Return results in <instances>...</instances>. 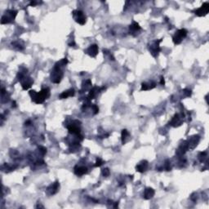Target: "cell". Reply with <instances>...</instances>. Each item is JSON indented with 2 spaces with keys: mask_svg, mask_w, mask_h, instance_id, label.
Returning a JSON list of instances; mask_svg holds the SVG:
<instances>
[{
  "mask_svg": "<svg viewBox=\"0 0 209 209\" xmlns=\"http://www.w3.org/2000/svg\"><path fill=\"white\" fill-rule=\"evenodd\" d=\"M29 94L31 96L32 101H34L36 104H42L45 101V100L49 98L50 89L48 88H43L39 92H37L34 90H31V91H30Z\"/></svg>",
  "mask_w": 209,
  "mask_h": 209,
  "instance_id": "obj_1",
  "label": "cell"
},
{
  "mask_svg": "<svg viewBox=\"0 0 209 209\" xmlns=\"http://www.w3.org/2000/svg\"><path fill=\"white\" fill-rule=\"evenodd\" d=\"M63 75L64 74L62 69L55 66L52 70V73H51V81L54 83H59L62 79Z\"/></svg>",
  "mask_w": 209,
  "mask_h": 209,
  "instance_id": "obj_2",
  "label": "cell"
},
{
  "mask_svg": "<svg viewBox=\"0 0 209 209\" xmlns=\"http://www.w3.org/2000/svg\"><path fill=\"white\" fill-rule=\"evenodd\" d=\"M20 74V79L19 80L21 81V87L24 90H27L29 88H31V86L33 85L34 80L31 79V77H28L25 74V72L22 73V72H19Z\"/></svg>",
  "mask_w": 209,
  "mask_h": 209,
  "instance_id": "obj_3",
  "label": "cell"
},
{
  "mask_svg": "<svg viewBox=\"0 0 209 209\" xmlns=\"http://www.w3.org/2000/svg\"><path fill=\"white\" fill-rule=\"evenodd\" d=\"M17 15V11L15 10H8L5 14L2 17L1 19V24H9L13 21Z\"/></svg>",
  "mask_w": 209,
  "mask_h": 209,
  "instance_id": "obj_4",
  "label": "cell"
},
{
  "mask_svg": "<svg viewBox=\"0 0 209 209\" xmlns=\"http://www.w3.org/2000/svg\"><path fill=\"white\" fill-rule=\"evenodd\" d=\"M187 31L185 29H181L176 32L172 37V40L175 44H180L182 42V40L187 36Z\"/></svg>",
  "mask_w": 209,
  "mask_h": 209,
  "instance_id": "obj_5",
  "label": "cell"
},
{
  "mask_svg": "<svg viewBox=\"0 0 209 209\" xmlns=\"http://www.w3.org/2000/svg\"><path fill=\"white\" fill-rule=\"evenodd\" d=\"M72 14H73V17H74L75 21L77 23H79L81 25H83L85 24L87 17L83 11H80V10H74V11H73Z\"/></svg>",
  "mask_w": 209,
  "mask_h": 209,
  "instance_id": "obj_6",
  "label": "cell"
},
{
  "mask_svg": "<svg viewBox=\"0 0 209 209\" xmlns=\"http://www.w3.org/2000/svg\"><path fill=\"white\" fill-rule=\"evenodd\" d=\"M162 42V39H159V40H155L154 42H153V43L150 46V52L152 54L153 56L156 57L158 54L159 53V52H161V47L159 46V43Z\"/></svg>",
  "mask_w": 209,
  "mask_h": 209,
  "instance_id": "obj_7",
  "label": "cell"
},
{
  "mask_svg": "<svg viewBox=\"0 0 209 209\" xmlns=\"http://www.w3.org/2000/svg\"><path fill=\"white\" fill-rule=\"evenodd\" d=\"M208 11L209 3L207 2H206V3H204L203 5L201 6L199 8L196 9L195 11V13L198 17H204V16H206L207 14L208 13Z\"/></svg>",
  "mask_w": 209,
  "mask_h": 209,
  "instance_id": "obj_8",
  "label": "cell"
},
{
  "mask_svg": "<svg viewBox=\"0 0 209 209\" xmlns=\"http://www.w3.org/2000/svg\"><path fill=\"white\" fill-rule=\"evenodd\" d=\"M60 187V184L59 182H56L54 183H52V185H50L49 186L47 189V193L49 195H54L55 194H56Z\"/></svg>",
  "mask_w": 209,
  "mask_h": 209,
  "instance_id": "obj_9",
  "label": "cell"
},
{
  "mask_svg": "<svg viewBox=\"0 0 209 209\" xmlns=\"http://www.w3.org/2000/svg\"><path fill=\"white\" fill-rule=\"evenodd\" d=\"M86 52L92 57H96L98 54V46L96 44H92L86 50Z\"/></svg>",
  "mask_w": 209,
  "mask_h": 209,
  "instance_id": "obj_10",
  "label": "cell"
},
{
  "mask_svg": "<svg viewBox=\"0 0 209 209\" xmlns=\"http://www.w3.org/2000/svg\"><path fill=\"white\" fill-rule=\"evenodd\" d=\"M104 88L93 87V88H92L91 90H90V92H89V94H88V99L89 100L95 99V97H96V96L98 95V93H99L100 92H101Z\"/></svg>",
  "mask_w": 209,
  "mask_h": 209,
  "instance_id": "obj_11",
  "label": "cell"
},
{
  "mask_svg": "<svg viewBox=\"0 0 209 209\" xmlns=\"http://www.w3.org/2000/svg\"><path fill=\"white\" fill-rule=\"evenodd\" d=\"M68 130L70 134L73 135H79L80 134V127L78 124H74V122L73 124H69L68 126Z\"/></svg>",
  "mask_w": 209,
  "mask_h": 209,
  "instance_id": "obj_12",
  "label": "cell"
},
{
  "mask_svg": "<svg viewBox=\"0 0 209 209\" xmlns=\"http://www.w3.org/2000/svg\"><path fill=\"white\" fill-rule=\"evenodd\" d=\"M198 141H199V137L198 136H194L192 137H190L188 140V146L189 149H195L198 145Z\"/></svg>",
  "mask_w": 209,
  "mask_h": 209,
  "instance_id": "obj_13",
  "label": "cell"
},
{
  "mask_svg": "<svg viewBox=\"0 0 209 209\" xmlns=\"http://www.w3.org/2000/svg\"><path fill=\"white\" fill-rule=\"evenodd\" d=\"M182 118L180 116V114H175V116H174L173 118H172V119L170 122L171 125L172 127H175L180 126V125H182Z\"/></svg>",
  "mask_w": 209,
  "mask_h": 209,
  "instance_id": "obj_14",
  "label": "cell"
},
{
  "mask_svg": "<svg viewBox=\"0 0 209 209\" xmlns=\"http://www.w3.org/2000/svg\"><path fill=\"white\" fill-rule=\"evenodd\" d=\"M130 34H132V35H134V34L138 33L139 31H141V27H140L137 22L132 21V25H130L129 26Z\"/></svg>",
  "mask_w": 209,
  "mask_h": 209,
  "instance_id": "obj_15",
  "label": "cell"
},
{
  "mask_svg": "<svg viewBox=\"0 0 209 209\" xmlns=\"http://www.w3.org/2000/svg\"><path fill=\"white\" fill-rule=\"evenodd\" d=\"M147 168H148V162H147L146 160L141 161V162L136 167V169H137V171L139 172H146V171L147 170Z\"/></svg>",
  "mask_w": 209,
  "mask_h": 209,
  "instance_id": "obj_16",
  "label": "cell"
},
{
  "mask_svg": "<svg viewBox=\"0 0 209 209\" xmlns=\"http://www.w3.org/2000/svg\"><path fill=\"white\" fill-rule=\"evenodd\" d=\"M88 172V168L86 167H79V166H76L74 168V173L76 174L77 176H81L84 175Z\"/></svg>",
  "mask_w": 209,
  "mask_h": 209,
  "instance_id": "obj_17",
  "label": "cell"
},
{
  "mask_svg": "<svg viewBox=\"0 0 209 209\" xmlns=\"http://www.w3.org/2000/svg\"><path fill=\"white\" fill-rule=\"evenodd\" d=\"M154 194H155V192H154V190L152 188H146V190H145V192H144L143 197L145 199H150V198L154 197Z\"/></svg>",
  "mask_w": 209,
  "mask_h": 209,
  "instance_id": "obj_18",
  "label": "cell"
},
{
  "mask_svg": "<svg viewBox=\"0 0 209 209\" xmlns=\"http://www.w3.org/2000/svg\"><path fill=\"white\" fill-rule=\"evenodd\" d=\"M74 93H75V92H74V89H72L71 88V89H69V90L63 92L59 96V98H60V99H66V98H68L69 96H74Z\"/></svg>",
  "mask_w": 209,
  "mask_h": 209,
  "instance_id": "obj_19",
  "label": "cell"
},
{
  "mask_svg": "<svg viewBox=\"0 0 209 209\" xmlns=\"http://www.w3.org/2000/svg\"><path fill=\"white\" fill-rule=\"evenodd\" d=\"M130 134L126 129H124L122 131V143L126 144L128 140H129Z\"/></svg>",
  "mask_w": 209,
  "mask_h": 209,
  "instance_id": "obj_20",
  "label": "cell"
},
{
  "mask_svg": "<svg viewBox=\"0 0 209 209\" xmlns=\"http://www.w3.org/2000/svg\"><path fill=\"white\" fill-rule=\"evenodd\" d=\"M154 88H155V83H153V82H151L150 83H143L141 84V91H147L150 89H153Z\"/></svg>",
  "mask_w": 209,
  "mask_h": 209,
  "instance_id": "obj_21",
  "label": "cell"
},
{
  "mask_svg": "<svg viewBox=\"0 0 209 209\" xmlns=\"http://www.w3.org/2000/svg\"><path fill=\"white\" fill-rule=\"evenodd\" d=\"M104 163V161L101 159H100V158H98L97 159H96V164H95V167H100V166H101L102 164Z\"/></svg>",
  "mask_w": 209,
  "mask_h": 209,
  "instance_id": "obj_22",
  "label": "cell"
},
{
  "mask_svg": "<svg viewBox=\"0 0 209 209\" xmlns=\"http://www.w3.org/2000/svg\"><path fill=\"white\" fill-rule=\"evenodd\" d=\"M110 170H109V168H104V169L102 170V175H103L104 176H110Z\"/></svg>",
  "mask_w": 209,
  "mask_h": 209,
  "instance_id": "obj_23",
  "label": "cell"
},
{
  "mask_svg": "<svg viewBox=\"0 0 209 209\" xmlns=\"http://www.w3.org/2000/svg\"><path fill=\"white\" fill-rule=\"evenodd\" d=\"M206 154H207L206 152H204V153H203V152H201V153H199L198 158H199V159H200L201 162H203V161H204V158L206 157Z\"/></svg>",
  "mask_w": 209,
  "mask_h": 209,
  "instance_id": "obj_24",
  "label": "cell"
},
{
  "mask_svg": "<svg viewBox=\"0 0 209 209\" xmlns=\"http://www.w3.org/2000/svg\"><path fill=\"white\" fill-rule=\"evenodd\" d=\"M39 152H40V153H41L43 155H44V154L47 153V149L45 148V147H43V146H39Z\"/></svg>",
  "mask_w": 209,
  "mask_h": 209,
  "instance_id": "obj_25",
  "label": "cell"
},
{
  "mask_svg": "<svg viewBox=\"0 0 209 209\" xmlns=\"http://www.w3.org/2000/svg\"><path fill=\"white\" fill-rule=\"evenodd\" d=\"M92 109H93L94 114H97V113H98V112H99V108L97 107V106H96V104H93V105H92Z\"/></svg>",
  "mask_w": 209,
  "mask_h": 209,
  "instance_id": "obj_26",
  "label": "cell"
},
{
  "mask_svg": "<svg viewBox=\"0 0 209 209\" xmlns=\"http://www.w3.org/2000/svg\"><path fill=\"white\" fill-rule=\"evenodd\" d=\"M160 83L161 85H164L165 84V81H164V78L161 77V81H160Z\"/></svg>",
  "mask_w": 209,
  "mask_h": 209,
  "instance_id": "obj_27",
  "label": "cell"
}]
</instances>
